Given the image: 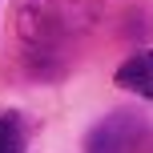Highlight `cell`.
<instances>
[{
	"label": "cell",
	"mask_w": 153,
	"mask_h": 153,
	"mask_svg": "<svg viewBox=\"0 0 153 153\" xmlns=\"http://www.w3.org/2000/svg\"><path fill=\"white\" fill-rule=\"evenodd\" d=\"M117 85H121L125 93H137V97L153 101V48L133 53L129 61L117 69Z\"/></svg>",
	"instance_id": "3"
},
{
	"label": "cell",
	"mask_w": 153,
	"mask_h": 153,
	"mask_svg": "<svg viewBox=\"0 0 153 153\" xmlns=\"http://www.w3.org/2000/svg\"><path fill=\"white\" fill-rule=\"evenodd\" d=\"M101 4L105 0H20L16 28L36 73L45 65H61L65 48L97 24Z\"/></svg>",
	"instance_id": "1"
},
{
	"label": "cell",
	"mask_w": 153,
	"mask_h": 153,
	"mask_svg": "<svg viewBox=\"0 0 153 153\" xmlns=\"http://www.w3.org/2000/svg\"><path fill=\"white\" fill-rule=\"evenodd\" d=\"M0 153H24V129L16 113H0Z\"/></svg>",
	"instance_id": "4"
},
{
	"label": "cell",
	"mask_w": 153,
	"mask_h": 153,
	"mask_svg": "<svg viewBox=\"0 0 153 153\" xmlns=\"http://www.w3.org/2000/svg\"><path fill=\"white\" fill-rule=\"evenodd\" d=\"M141 137H145V125L133 113H113L101 125H93L85 153H141Z\"/></svg>",
	"instance_id": "2"
}]
</instances>
